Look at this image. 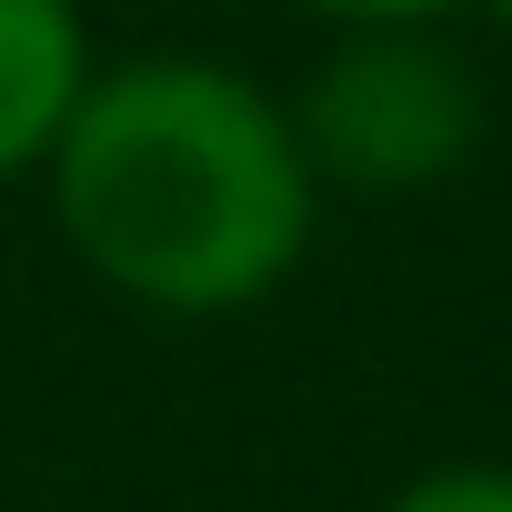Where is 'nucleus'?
<instances>
[{
    "instance_id": "obj_1",
    "label": "nucleus",
    "mask_w": 512,
    "mask_h": 512,
    "mask_svg": "<svg viewBox=\"0 0 512 512\" xmlns=\"http://www.w3.org/2000/svg\"><path fill=\"white\" fill-rule=\"evenodd\" d=\"M41 181L81 272L161 322H231L272 302L322 221L292 101L211 51L101 61Z\"/></svg>"
},
{
    "instance_id": "obj_2",
    "label": "nucleus",
    "mask_w": 512,
    "mask_h": 512,
    "mask_svg": "<svg viewBox=\"0 0 512 512\" xmlns=\"http://www.w3.org/2000/svg\"><path fill=\"white\" fill-rule=\"evenodd\" d=\"M292 131L322 191L402 201L472 171L492 101L482 71L452 51V31H342L292 91Z\"/></svg>"
},
{
    "instance_id": "obj_3",
    "label": "nucleus",
    "mask_w": 512,
    "mask_h": 512,
    "mask_svg": "<svg viewBox=\"0 0 512 512\" xmlns=\"http://www.w3.org/2000/svg\"><path fill=\"white\" fill-rule=\"evenodd\" d=\"M81 0H0V181H31L91 81Z\"/></svg>"
},
{
    "instance_id": "obj_4",
    "label": "nucleus",
    "mask_w": 512,
    "mask_h": 512,
    "mask_svg": "<svg viewBox=\"0 0 512 512\" xmlns=\"http://www.w3.org/2000/svg\"><path fill=\"white\" fill-rule=\"evenodd\" d=\"M382 512H512V462H432Z\"/></svg>"
},
{
    "instance_id": "obj_5",
    "label": "nucleus",
    "mask_w": 512,
    "mask_h": 512,
    "mask_svg": "<svg viewBox=\"0 0 512 512\" xmlns=\"http://www.w3.org/2000/svg\"><path fill=\"white\" fill-rule=\"evenodd\" d=\"M302 11L332 21V31H452L482 0H302Z\"/></svg>"
},
{
    "instance_id": "obj_6",
    "label": "nucleus",
    "mask_w": 512,
    "mask_h": 512,
    "mask_svg": "<svg viewBox=\"0 0 512 512\" xmlns=\"http://www.w3.org/2000/svg\"><path fill=\"white\" fill-rule=\"evenodd\" d=\"M482 11H492V21H502V31H512V0H482Z\"/></svg>"
}]
</instances>
